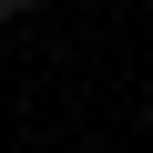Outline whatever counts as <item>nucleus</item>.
Instances as JSON below:
<instances>
[{
  "label": "nucleus",
  "instance_id": "1",
  "mask_svg": "<svg viewBox=\"0 0 153 153\" xmlns=\"http://www.w3.org/2000/svg\"><path fill=\"white\" fill-rule=\"evenodd\" d=\"M31 10H41V0H0V21H31Z\"/></svg>",
  "mask_w": 153,
  "mask_h": 153
}]
</instances>
